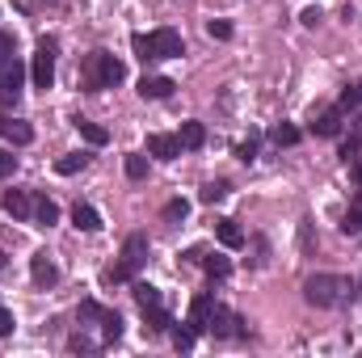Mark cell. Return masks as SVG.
I'll return each mask as SVG.
<instances>
[{
  "label": "cell",
  "instance_id": "cell-1",
  "mask_svg": "<svg viewBox=\"0 0 362 358\" xmlns=\"http://www.w3.org/2000/svg\"><path fill=\"white\" fill-rule=\"evenodd\" d=\"M122 81H127L122 59H114L110 51H93V55H85V64H81V85H85L89 93L114 89V85H122Z\"/></svg>",
  "mask_w": 362,
  "mask_h": 358
},
{
  "label": "cell",
  "instance_id": "cell-2",
  "mask_svg": "<svg viewBox=\"0 0 362 358\" xmlns=\"http://www.w3.org/2000/svg\"><path fill=\"white\" fill-rule=\"evenodd\" d=\"M354 295H358L354 282L341 278V274H312V278L303 282V299H308L312 308H337V304H346V299H354Z\"/></svg>",
  "mask_w": 362,
  "mask_h": 358
},
{
  "label": "cell",
  "instance_id": "cell-3",
  "mask_svg": "<svg viewBox=\"0 0 362 358\" xmlns=\"http://www.w3.org/2000/svg\"><path fill=\"white\" fill-rule=\"evenodd\" d=\"M131 51L144 59V64H160V59H173L181 55V34L177 30H156V34H131Z\"/></svg>",
  "mask_w": 362,
  "mask_h": 358
},
{
  "label": "cell",
  "instance_id": "cell-4",
  "mask_svg": "<svg viewBox=\"0 0 362 358\" xmlns=\"http://www.w3.org/2000/svg\"><path fill=\"white\" fill-rule=\"evenodd\" d=\"M144 262H148V236L135 232V236H127V245H122V262L105 270V282H127V278H135V270L144 266Z\"/></svg>",
  "mask_w": 362,
  "mask_h": 358
},
{
  "label": "cell",
  "instance_id": "cell-5",
  "mask_svg": "<svg viewBox=\"0 0 362 358\" xmlns=\"http://www.w3.org/2000/svg\"><path fill=\"white\" fill-rule=\"evenodd\" d=\"M55 51H59L55 38H42V42H38V51H34V68H30L34 89H51V81H55Z\"/></svg>",
  "mask_w": 362,
  "mask_h": 358
},
{
  "label": "cell",
  "instance_id": "cell-6",
  "mask_svg": "<svg viewBox=\"0 0 362 358\" xmlns=\"http://www.w3.org/2000/svg\"><path fill=\"white\" fill-rule=\"evenodd\" d=\"M0 207H4L13 219H34V194H30V190H8V194L0 198Z\"/></svg>",
  "mask_w": 362,
  "mask_h": 358
},
{
  "label": "cell",
  "instance_id": "cell-7",
  "mask_svg": "<svg viewBox=\"0 0 362 358\" xmlns=\"http://www.w3.org/2000/svg\"><path fill=\"white\" fill-rule=\"evenodd\" d=\"M240 325V316H232L223 304H215L211 308V321H206V333H215V337H232V333H245V329H236Z\"/></svg>",
  "mask_w": 362,
  "mask_h": 358
},
{
  "label": "cell",
  "instance_id": "cell-8",
  "mask_svg": "<svg viewBox=\"0 0 362 358\" xmlns=\"http://www.w3.org/2000/svg\"><path fill=\"white\" fill-rule=\"evenodd\" d=\"M0 139H8V144L25 148V144L34 139V127H30V122H21V118H8V114H0Z\"/></svg>",
  "mask_w": 362,
  "mask_h": 358
},
{
  "label": "cell",
  "instance_id": "cell-9",
  "mask_svg": "<svg viewBox=\"0 0 362 358\" xmlns=\"http://www.w3.org/2000/svg\"><path fill=\"white\" fill-rule=\"evenodd\" d=\"M148 152L156 161H177L181 156V139L177 135H148Z\"/></svg>",
  "mask_w": 362,
  "mask_h": 358
},
{
  "label": "cell",
  "instance_id": "cell-10",
  "mask_svg": "<svg viewBox=\"0 0 362 358\" xmlns=\"http://www.w3.org/2000/svg\"><path fill=\"white\" fill-rule=\"evenodd\" d=\"M173 81L169 76H144L139 81V97H148V101H165V97H173Z\"/></svg>",
  "mask_w": 362,
  "mask_h": 358
},
{
  "label": "cell",
  "instance_id": "cell-11",
  "mask_svg": "<svg viewBox=\"0 0 362 358\" xmlns=\"http://www.w3.org/2000/svg\"><path fill=\"white\" fill-rule=\"evenodd\" d=\"M312 131H316L320 139H333V135H341V110H320V114L312 118Z\"/></svg>",
  "mask_w": 362,
  "mask_h": 358
},
{
  "label": "cell",
  "instance_id": "cell-12",
  "mask_svg": "<svg viewBox=\"0 0 362 358\" xmlns=\"http://www.w3.org/2000/svg\"><path fill=\"white\" fill-rule=\"evenodd\" d=\"M211 308H215V299H211V295H194V304H189V325H194V333H206Z\"/></svg>",
  "mask_w": 362,
  "mask_h": 358
},
{
  "label": "cell",
  "instance_id": "cell-13",
  "mask_svg": "<svg viewBox=\"0 0 362 358\" xmlns=\"http://www.w3.org/2000/svg\"><path fill=\"white\" fill-rule=\"evenodd\" d=\"M30 274H34L38 287H51V282L59 278V270H55V262H51L47 253H34V258H30Z\"/></svg>",
  "mask_w": 362,
  "mask_h": 358
},
{
  "label": "cell",
  "instance_id": "cell-14",
  "mask_svg": "<svg viewBox=\"0 0 362 358\" xmlns=\"http://www.w3.org/2000/svg\"><path fill=\"white\" fill-rule=\"evenodd\" d=\"M215 236H219L223 249H240V245H245V232L236 228V219H219V224H215Z\"/></svg>",
  "mask_w": 362,
  "mask_h": 358
},
{
  "label": "cell",
  "instance_id": "cell-15",
  "mask_svg": "<svg viewBox=\"0 0 362 358\" xmlns=\"http://www.w3.org/2000/svg\"><path fill=\"white\" fill-rule=\"evenodd\" d=\"M59 219V207L51 202V198H42V194H34V224L38 228H51Z\"/></svg>",
  "mask_w": 362,
  "mask_h": 358
},
{
  "label": "cell",
  "instance_id": "cell-16",
  "mask_svg": "<svg viewBox=\"0 0 362 358\" xmlns=\"http://www.w3.org/2000/svg\"><path fill=\"white\" fill-rule=\"evenodd\" d=\"M72 224H76L81 232H97V228H101V215L93 211L89 202H76V207H72Z\"/></svg>",
  "mask_w": 362,
  "mask_h": 358
},
{
  "label": "cell",
  "instance_id": "cell-17",
  "mask_svg": "<svg viewBox=\"0 0 362 358\" xmlns=\"http://www.w3.org/2000/svg\"><path fill=\"white\" fill-rule=\"evenodd\" d=\"M181 148H189V152H194V148H202V144H206V127H202V122H181Z\"/></svg>",
  "mask_w": 362,
  "mask_h": 358
},
{
  "label": "cell",
  "instance_id": "cell-18",
  "mask_svg": "<svg viewBox=\"0 0 362 358\" xmlns=\"http://www.w3.org/2000/svg\"><path fill=\"white\" fill-rule=\"evenodd\" d=\"M341 232H346V236H362V194L354 198V207L341 215Z\"/></svg>",
  "mask_w": 362,
  "mask_h": 358
},
{
  "label": "cell",
  "instance_id": "cell-19",
  "mask_svg": "<svg viewBox=\"0 0 362 358\" xmlns=\"http://www.w3.org/2000/svg\"><path fill=\"white\" fill-rule=\"evenodd\" d=\"M131 291H135V304H139L144 312H148V308H160V291H156L152 282H135Z\"/></svg>",
  "mask_w": 362,
  "mask_h": 358
},
{
  "label": "cell",
  "instance_id": "cell-20",
  "mask_svg": "<svg viewBox=\"0 0 362 358\" xmlns=\"http://www.w3.org/2000/svg\"><path fill=\"white\" fill-rule=\"evenodd\" d=\"M144 321H148V333H165V329H173V316L165 312V304H160V308H148Z\"/></svg>",
  "mask_w": 362,
  "mask_h": 358
},
{
  "label": "cell",
  "instance_id": "cell-21",
  "mask_svg": "<svg viewBox=\"0 0 362 358\" xmlns=\"http://www.w3.org/2000/svg\"><path fill=\"white\" fill-rule=\"evenodd\" d=\"M118 337H122V316L110 308L105 321H101V346H110V342H118Z\"/></svg>",
  "mask_w": 362,
  "mask_h": 358
},
{
  "label": "cell",
  "instance_id": "cell-22",
  "mask_svg": "<svg viewBox=\"0 0 362 358\" xmlns=\"http://www.w3.org/2000/svg\"><path fill=\"white\" fill-rule=\"evenodd\" d=\"M76 131H81V135L89 139L93 148H101V144L110 139V131H105V127H97V122H89V118H76Z\"/></svg>",
  "mask_w": 362,
  "mask_h": 358
},
{
  "label": "cell",
  "instance_id": "cell-23",
  "mask_svg": "<svg viewBox=\"0 0 362 358\" xmlns=\"http://www.w3.org/2000/svg\"><path fill=\"white\" fill-rule=\"evenodd\" d=\"M85 165H89V156H85V152H68V156H59V161H55V169H59L64 178H72V173H81Z\"/></svg>",
  "mask_w": 362,
  "mask_h": 358
},
{
  "label": "cell",
  "instance_id": "cell-24",
  "mask_svg": "<svg viewBox=\"0 0 362 358\" xmlns=\"http://www.w3.org/2000/svg\"><path fill=\"white\" fill-rule=\"evenodd\" d=\"M341 161H346V165H362V135H350V139L341 144Z\"/></svg>",
  "mask_w": 362,
  "mask_h": 358
},
{
  "label": "cell",
  "instance_id": "cell-25",
  "mask_svg": "<svg viewBox=\"0 0 362 358\" xmlns=\"http://www.w3.org/2000/svg\"><path fill=\"white\" fill-rule=\"evenodd\" d=\"M270 139L278 144V148H291V144H299V131H295V127H286V122H278V127L270 131Z\"/></svg>",
  "mask_w": 362,
  "mask_h": 358
},
{
  "label": "cell",
  "instance_id": "cell-26",
  "mask_svg": "<svg viewBox=\"0 0 362 358\" xmlns=\"http://www.w3.org/2000/svg\"><path fill=\"white\" fill-rule=\"evenodd\" d=\"M202 266H206L211 278H228V274H232V262H228V258H202Z\"/></svg>",
  "mask_w": 362,
  "mask_h": 358
},
{
  "label": "cell",
  "instance_id": "cell-27",
  "mask_svg": "<svg viewBox=\"0 0 362 358\" xmlns=\"http://www.w3.org/2000/svg\"><path fill=\"white\" fill-rule=\"evenodd\" d=\"M127 178L144 181V178H148V161H144V156H127Z\"/></svg>",
  "mask_w": 362,
  "mask_h": 358
},
{
  "label": "cell",
  "instance_id": "cell-28",
  "mask_svg": "<svg viewBox=\"0 0 362 358\" xmlns=\"http://www.w3.org/2000/svg\"><path fill=\"white\" fill-rule=\"evenodd\" d=\"M173 346H177V350H189V346H194V325H177V329H173Z\"/></svg>",
  "mask_w": 362,
  "mask_h": 358
},
{
  "label": "cell",
  "instance_id": "cell-29",
  "mask_svg": "<svg viewBox=\"0 0 362 358\" xmlns=\"http://www.w3.org/2000/svg\"><path fill=\"white\" fill-rule=\"evenodd\" d=\"M185 215H189V202H185V198H173V202L165 207V219H185Z\"/></svg>",
  "mask_w": 362,
  "mask_h": 358
},
{
  "label": "cell",
  "instance_id": "cell-30",
  "mask_svg": "<svg viewBox=\"0 0 362 358\" xmlns=\"http://www.w3.org/2000/svg\"><path fill=\"white\" fill-rule=\"evenodd\" d=\"M206 34L223 42V38H232V25H228V21H206Z\"/></svg>",
  "mask_w": 362,
  "mask_h": 358
},
{
  "label": "cell",
  "instance_id": "cell-31",
  "mask_svg": "<svg viewBox=\"0 0 362 358\" xmlns=\"http://www.w3.org/2000/svg\"><path fill=\"white\" fill-rule=\"evenodd\" d=\"M236 156H240V161H245V165H249V161H253V156H257V135H249V139H245V144H240V148H236Z\"/></svg>",
  "mask_w": 362,
  "mask_h": 358
},
{
  "label": "cell",
  "instance_id": "cell-32",
  "mask_svg": "<svg viewBox=\"0 0 362 358\" xmlns=\"http://www.w3.org/2000/svg\"><path fill=\"white\" fill-rule=\"evenodd\" d=\"M223 194H228V185H223V181H211V185L202 190V202H219Z\"/></svg>",
  "mask_w": 362,
  "mask_h": 358
},
{
  "label": "cell",
  "instance_id": "cell-33",
  "mask_svg": "<svg viewBox=\"0 0 362 358\" xmlns=\"http://www.w3.org/2000/svg\"><path fill=\"white\" fill-rule=\"evenodd\" d=\"M13 169H17V156H13V152H8V148H0V181L8 178V173H13Z\"/></svg>",
  "mask_w": 362,
  "mask_h": 358
},
{
  "label": "cell",
  "instance_id": "cell-34",
  "mask_svg": "<svg viewBox=\"0 0 362 358\" xmlns=\"http://www.w3.org/2000/svg\"><path fill=\"white\" fill-rule=\"evenodd\" d=\"M8 333H13V312L0 308V337H8Z\"/></svg>",
  "mask_w": 362,
  "mask_h": 358
},
{
  "label": "cell",
  "instance_id": "cell-35",
  "mask_svg": "<svg viewBox=\"0 0 362 358\" xmlns=\"http://www.w3.org/2000/svg\"><path fill=\"white\" fill-rule=\"evenodd\" d=\"M320 17H325V13H320L316 4H312V8H303V25H320Z\"/></svg>",
  "mask_w": 362,
  "mask_h": 358
},
{
  "label": "cell",
  "instance_id": "cell-36",
  "mask_svg": "<svg viewBox=\"0 0 362 358\" xmlns=\"http://www.w3.org/2000/svg\"><path fill=\"white\" fill-rule=\"evenodd\" d=\"M350 173H354V181L362 185V165H350Z\"/></svg>",
  "mask_w": 362,
  "mask_h": 358
},
{
  "label": "cell",
  "instance_id": "cell-37",
  "mask_svg": "<svg viewBox=\"0 0 362 358\" xmlns=\"http://www.w3.org/2000/svg\"><path fill=\"white\" fill-rule=\"evenodd\" d=\"M0 72H4V55H0Z\"/></svg>",
  "mask_w": 362,
  "mask_h": 358
},
{
  "label": "cell",
  "instance_id": "cell-38",
  "mask_svg": "<svg viewBox=\"0 0 362 358\" xmlns=\"http://www.w3.org/2000/svg\"><path fill=\"white\" fill-rule=\"evenodd\" d=\"M0 266H4V253H0Z\"/></svg>",
  "mask_w": 362,
  "mask_h": 358
},
{
  "label": "cell",
  "instance_id": "cell-39",
  "mask_svg": "<svg viewBox=\"0 0 362 358\" xmlns=\"http://www.w3.org/2000/svg\"><path fill=\"white\" fill-rule=\"evenodd\" d=\"M358 295H362V287H358Z\"/></svg>",
  "mask_w": 362,
  "mask_h": 358
}]
</instances>
